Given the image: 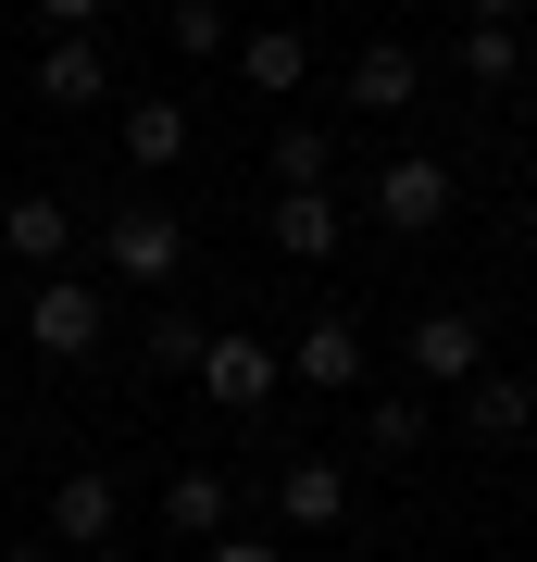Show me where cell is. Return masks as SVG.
<instances>
[{
	"label": "cell",
	"instance_id": "7",
	"mask_svg": "<svg viewBox=\"0 0 537 562\" xmlns=\"http://www.w3.org/2000/svg\"><path fill=\"white\" fill-rule=\"evenodd\" d=\"M525 425H537V387H513V375H462V438L513 450Z\"/></svg>",
	"mask_w": 537,
	"mask_h": 562
},
{
	"label": "cell",
	"instance_id": "18",
	"mask_svg": "<svg viewBox=\"0 0 537 562\" xmlns=\"http://www.w3.org/2000/svg\"><path fill=\"white\" fill-rule=\"evenodd\" d=\"M163 38H176L188 63H213V50H225V0H176V13H163Z\"/></svg>",
	"mask_w": 537,
	"mask_h": 562
},
{
	"label": "cell",
	"instance_id": "2",
	"mask_svg": "<svg viewBox=\"0 0 537 562\" xmlns=\"http://www.w3.org/2000/svg\"><path fill=\"white\" fill-rule=\"evenodd\" d=\"M100 262H113L125 288H176L188 276V225L163 213V201H125L113 225H100Z\"/></svg>",
	"mask_w": 537,
	"mask_h": 562
},
{
	"label": "cell",
	"instance_id": "25",
	"mask_svg": "<svg viewBox=\"0 0 537 562\" xmlns=\"http://www.w3.org/2000/svg\"><path fill=\"white\" fill-rule=\"evenodd\" d=\"M0 562H63V550H0Z\"/></svg>",
	"mask_w": 537,
	"mask_h": 562
},
{
	"label": "cell",
	"instance_id": "14",
	"mask_svg": "<svg viewBox=\"0 0 537 562\" xmlns=\"http://www.w3.org/2000/svg\"><path fill=\"white\" fill-rule=\"evenodd\" d=\"M38 101H100V38H51V63H38Z\"/></svg>",
	"mask_w": 537,
	"mask_h": 562
},
{
	"label": "cell",
	"instance_id": "15",
	"mask_svg": "<svg viewBox=\"0 0 537 562\" xmlns=\"http://www.w3.org/2000/svg\"><path fill=\"white\" fill-rule=\"evenodd\" d=\"M176 150H188V113L176 101H138V113H125V162H138V176H163Z\"/></svg>",
	"mask_w": 537,
	"mask_h": 562
},
{
	"label": "cell",
	"instance_id": "12",
	"mask_svg": "<svg viewBox=\"0 0 537 562\" xmlns=\"http://www.w3.org/2000/svg\"><path fill=\"white\" fill-rule=\"evenodd\" d=\"M276 375H300V387H350V375H362V338L325 313V325H300V350L276 362Z\"/></svg>",
	"mask_w": 537,
	"mask_h": 562
},
{
	"label": "cell",
	"instance_id": "13",
	"mask_svg": "<svg viewBox=\"0 0 537 562\" xmlns=\"http://www.w3.org/2000/svg\"><path fill=\"white\" fill-rule=\"evenodd\" d=\"M63 238H76V213H63V201H38V188L0 201V250H13V262H63Z\"/></svg>",
	"mask_w": 537,
	"mask_h": 562
},
{
	"label": "cell",
	"instance_id": "20",
	"mask_svg": "<svg viewBox=\"0 0 537 562\" xmlns=\"http://www.w3.org/2000/svg\"><path fill=\"white\" fill-rule=\"evenodd\" d=\"M513 25H476V38H462V76H476V88H513Z\"/></svg>",
	"mask_w": 537,
	"mask_h": 562
},
{
	"label": "cell",
	"instance_id": "3",
	"mask_svg": "<svg viewBox=\"0 0 537 562\" xmlns=\"http://www.w3.org/2000/svg\"><path fill=\"white\" fill-rule=\"evenodd\" d=\"M413 375H425V387L488 375V313H462V301H450V313H425V325H413Z\"/></svg>",
	"mask_w": 537,
	"mask_h": 562
},
{
	"label": "cell",
	"instance_id": "26",
	"mask_svg": "<svg viewBox=\"0 0 537 562\" xmlns=\"http://www.w3.org/2000/svg\"><path fill=\"white\" fill-rule=\"evenodd\" d=\"M88 562H125V550H113V538H100V550H88Z\"/></svg>",
	"mask_w": 537,
	"mask_h": 562
},
{
	"label": "cell",
	"instance_id": "4",
	"mask_svg": "<svg viewBox=\"0 0 537 562\" xmlns=\"http://www.w3.org/2000/svg\"><path fill=\"white\" fill-rule=\"evenodd\" d=\"M25 338H38L51 362H88V350H100V288H76V276H51L38 301H25Z\"/></svg>",
	"mask_w": 537,
	"mask_h": 562
},
{
	"label": "cell",
	"instance_id": "9",
	"mask_svg": "<svg viewBox=\"0 0 537 562\" xmlns=\"http://www.w3.org/2000/svg\"><path fill=\"white\" fill-rule=\"evenodd\" d=\"M225 513H238V487H225L213 475V462H188V475L176 487H163V525H176V538L200 550V538H225Z\"/></svg>",
	"mask_w": 537,
	"mask_h": 562
},
{
	"label": "cell",
	"instance_id": "8",
	"mask_svg": "<svg viewBox=\"0 0 537 562\" xmlns=\"http://www.w3.org/2000/svg\"><path fill=\"white\" fill-rule=\"evenodd\" d=\"M113 513H125L113 475H63V487H51V538H63V550H100V538H113Z\"/></svg>",
	"mask_w": 537,
	"mask_h": 562
},
{
	"label": "cell",
	"instance_id": "22",
	"mask_svg": "<svg viewBox=\"0 0 537 562\" xmlns=\"http://www.w3.org/2000/svg\"><path fill=\"white\" fill-rule=\"evenodd\" d=\"M200 562H288L276 538H200Z\"/></svg>",
	"mask_w": 537,
	"mask_h": 562
},
{
	"label": "cell",
	"instance_id": "19",
	"mask_svg": "<svg viewBox=\"0 0 537 562\" xmlns=\"http://www.w3.org/2000/svg\"><path fill=\"white\" fill-rule=\"evenodd\" d=\"M362 438H376L388 462H413V450H425V401H376V413H362Z\"/></svg>",
	"mask_w": 537,
	"mask_h": 562
},
{
	"label": "cell",
	"instance_id": "1",
	"mask_svg": "<svg viewBox=\"0 0 537 562\" xmlns=\"http://www.w3.org/2000/svg\"><path fill=\"white\" fill-rule=\"evenodd\" d=\"M450 201H462V176L438 150H388L376 176H362V213L388 225V238H425V225H450Z\"/></svg>",
	"mask_w": 537,
	"mask_h": 562
},
{
	"label": "cell",
	"instance_id": "6",
	"mask_svg": "<svg viewBox=\"0 0 537 562\" xmlns=\"http://www.w3.org/2000/svg\"><path fill=\"white\" fill-rule=\"evenodd\" d=\"M200 387H213L225 413H262L276 401V350L262 338H200Z\"/></svg>",
	"mask_w": 537,
	"mask_h": 562
},
{
	"label": "cell",
	"instance_id": "23",
	"mask_svg": "<svg viewBox=\"0 0 537 562\" xmlns=\"http://www.w3.org/2000/svg\"><path fill=\"white\" fill-rule=\"evenodd\" d=\"M38 13L63 25V38H88V25H100V13H113V0H38Z\"/></svg>",
	"mask_w": 537,
	"mask_h": 562
},
{
	"label": "cell",
	"instance_id": "17",
	"mask_svg": "<svg viewBox=\"0 0 537 562\" xmlns=\"http://www.w3.org/2000/svg\"><path fill=\"white\" fill-rule=\"evenodd\" d=\"M325 162H338L325 125H276V188H325Z\"/></svg>",
	"mask_w": 537,
	"mask_h": 562
},
{
	"label": "cell",
	"instance_id": "10",
	"mask_svg": "<svg viewBox=\"0 0 537 562\" xmlns=\"http://www.w3.org/2000/svg\"><path fill=\"white\" fill-rule=\"evenodd\" d=\"M276 513L300 525V538H325V525L350 513V475H338V462H288V475H276Z\"/></svg>",
	"mask_w": 537,
	"mask_h": 562
},
{
	"label": "cell",
	"instance_id": "11",
	"mask_svg": "<svg viewBox=\"0 0 537 562\" xmlns=\"http://www.w3.org/2000/svg\"><path fill=\"white\" fill-rule=\"evenodd\" d=\"M400 101H425V63L400 50V38H376L350 63V113H400Z\"/></svg>",
	"mask_w": 537,
	"mask_h": 562
},
{
	"label": "cell",
	"instance_id": "16",
	"mask_svg": "<svg viewBox=\"0 0 537 562\" xmlns=\"http://www.w3.org/2000/svg\"><path fill=\"white\" fill-rule=\"evenodd\" d=\"M300 63H313V50H300V25H262V38H238V76H250V88H300Z\"/></svg>",
	"mask_w": 537,
	"mask_h": 562
},
{
	"label": "cell",
	"instance_id": "21",
	"mask_svg": "<svg viewBox=\"0 0 537 562\" xmlns=\"http://www.w3.org/2000/svg\"><path fill=\"white\" fill-rule=\"evenodd\" d=\"M150 362H163V375H188V362H200V325L163 313V325H150Z\"/></svg>",
	"mask_w": 537,
	"mask_h": 562
},
{
	"label": "cell",
	"instance_id": "5",
	"mask_svg": "<svg viewBox=\"0 0 537 562\" xmlns=\"http://www.w3.org/2000/svg\"><path fill=\"white\" fill-rule=\"evenodd\" d=\"M262 238H276L288 262H338V238H350V213L325 201V188H276V213H262Z\"/></svg>",
	"mask_w": 537,
	"mask_h": 562
},
{
	"label": "cell",
	"instance_id": "24",
	"mask_svg": "<svg viewBox=\"0 0 537 562\" xmlns=\"http://www.w3.org/2000/svg\"><path fill=\"white\" fill-rule=\"evenodd\" d=\"M462 13H476V25H513V13H525V0H462Z\"/></svg>",
	"mask_w": 537,
	"mask_h": 562
}]
</instances>
